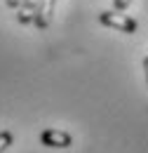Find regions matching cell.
<instances>
[{
  "instance_id": "obj_3",
  "label": "cell",
  "mask_w": 148,
  "mask_h": 153,
  "mask_svg": "<svg viewBox=\"0 0 148 153\" xmlns=\"http://www.w3.org/2000/svg\"><path fill=\"white\" fill-rule=\"evenodd\" d=\"M54 5H56V0H40V5H38V10H36V17H33V24H36L40 31H45L52 24Z\"/></svg>"
},
{
  "instance_id": "obj_4",
  "label": "cell",
  "mask_w": 148,
  "mask_h": 153,
  "mask_svg": "<svg viewBox=\"0 0 148 153\" xmlns=\"http://www.w3.org/2000/svg\"><path fill=\"white\" fill-rule=\"evenodd\" d=\"M38 5H40V0H21L19 7H17V21L19 24H33Z\"/></svg>"
},
{
  "instance_id": "obj_8",
  "label": "cell",
  "mask_w": 148,
  "mask_h": 153,
  "mask_svg": "<svg viewBox=\"0 0 148 153\" xmlns=\"http://www.w3.org/2000/svg\"><path fill=\"white\" fill-rule=\"evenodd\" d=\"M144 71H146V82H148V57L144 59Z\"/></svg>"
},
{
  "instance_id": "obj_1",
  "label": "cell",
  "mask_w": 148,
  "mask_h": 153,
  "mask_svg": "<svg viewBox=\"0 0 148 153\" xmlns=\"http://www.w3.org/2000/svg\"><path fill=\"white\" fill-rule=\"evenodd\" d=\"M99 21H101L104 26H108V28L120 31V33H136V21L132 19V17H127V14H120L118 10L101 12V14H99Z\"/></svg>"
},
{
  "instance_id": "obj_2",
  "label": "cell",
  "mask_w": 148,
  "mask_h": 153,
  "mask_svg": "<svg viewBox=\"0 0 148 153\" xmlns=\"http://www.w3.org/2000/svg\"><path fill=\"white\" fill-rule=\"evenodd\" d=\"M40 141H42V146H50V149H68L73 144V137L64 130H42Z\"/></svg>"
},
{
  "instance_id": "obj_6",
  "label": "cell",
  "mask_w": 148,
  "mask_h": 153,
  "mask_svg": "<svg viewBox=\"0 0 148 153\" xmlns=\"http://www.w3.org/2000/svg\"><path fill=\"white\" fill-rule=\"evenodd\" d=\"M130 5H132V0H113V7H115L118 12H125Z\"/></svg>"
},
{
  "instance_id": "obj_7",
  "label": "cell",
  "mask_w": 148,
  "mask_h": 153,
  "mask_svg": "<svg viewBox=\"0 0 148 153\" xmlns=\"http://www.w3.org/2000/svg\"><path fill=\"white\" fill-rule=\"evenodd\" d=\"M5 2H7V7H10V10H17L21 0H5Z\"/></svg>"
},
{
  "instance_id": "obj_5",
  "label": "cell",
  "mask_w": 148,
  "mask_h": 153,
  "mask_svg": "<svg viewBox=\"0 0 148 153\" xmlns=\"http://www.w3.org/2000/svg\"><path fill=\"white\" fill-rule=\"evenodd\" d=\"M12 141H14V137H12V132H0V153H5L10 146H12Z\"/></svg>"
}]
</instances>
